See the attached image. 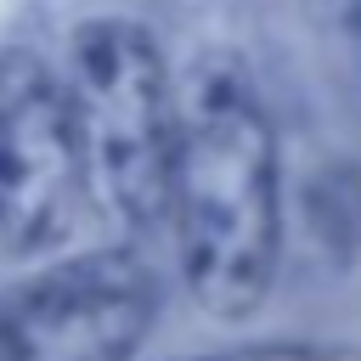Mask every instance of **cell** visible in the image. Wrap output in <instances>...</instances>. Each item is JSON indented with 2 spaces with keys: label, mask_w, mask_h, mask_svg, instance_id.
<instances>
[{
  "label": "cell",
  "mask_w": 361,
  "mask_h": 361,
  "mask_svg": "<svg viewBox=\"0 0 361 361\" xmlns=\"http://www.w3.org/2000/svg\"><path fill=\"white\" fill-rule=\"evenodd\" d=\"M68 113L79 135L85 192L124 231L164 226L169 152H175V85L147 23L96 11L68 34Z\"/></svg>",
  "instance_id": "obj_2"
},
{
  "label": "cell",
  "mask_w": 361,
  "mask_h": 361,
  "mask_svg": "<svg viewBox=\"0 0 361 361\" xmlns=\"http://www.w3.org/2000/svg\"><path fill=\"white\" fill-rule=\"evenodd\" d=\"M164 226L203 316L248 322L265 305L282 265V158L248 68L226 51L197 56L175 90Z\"/></svg>",
  "instance_id": "obj_1"
},
{
  "label": "cell",
  "mask_w": 361,
  "mask_h": 361,
  "mask_svg": "<svg viewBox=\"0 0 361 361\" xmlns=\"http://www.w3.org/2000/svg\"><path fill=\"white\" fill-rule=\"evenodd\" d=\"M164 310L141 248H85L0 293V361H135Z\"/></svg>",
  "instance_id": "obj_3"
},
{
  "label": "cell",
  "mask_w": 361,
  "mask_h": 361,
  "mask_svg": "<svg viewBox=\"0 0 361 361\" xmlns=\"http://www.w3.org/2000/svg\"><path fill=\"white\" fill-rule=\"evenodd\" d=\"M79 197L85 164L62 73L28 45H0V243L11 254L56 248Z\"/></svg>",
  "instance_id": "obj_4"
},
{
  "label": "cell",
  "mask_w": 361,
  "mask_h": 361,
  "mask_svg": "<svg viewBox=\"0 0 361 361\" xmlns=\"http://www.w3.org/2000/svg\"><path fill=\"white\" fill-rule=\"evenodd\" d=\"M305 226L338 265L355 259L361 254V169L333 164V169L310 175V186H305Z\"/></svg>",
  "instance_id": "obj_5"
}]
</instances>
